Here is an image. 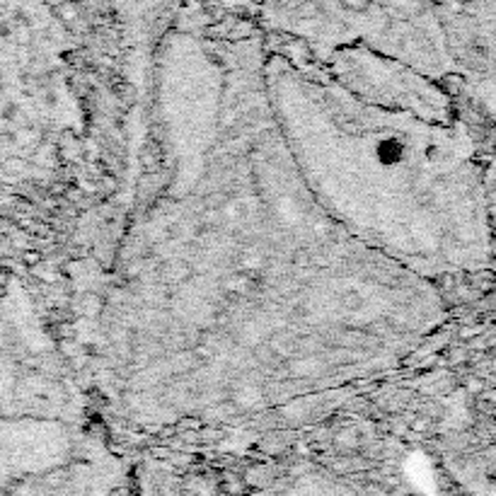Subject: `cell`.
<instances>
[{"mask_svg": "<svg viewBox=\"0 0 496 496\" xmlns=\"http://www.w3.org/2000/svg\"><path fill=\"white\" fill-rule=\"evenodd\" d=\"M303 114L306 133H293L301 143V165L313 174L317 189L356 221L361 208H370L375 191L385 206L458 211V199H475L477 179L458 140L436 126H424L409 111L363 107L337 87L306 85Z\"/></svg>", "mask_w": 496, "mask_h": 496, "instance_id": "obj_1", "label": "cell"}]
</instances>
